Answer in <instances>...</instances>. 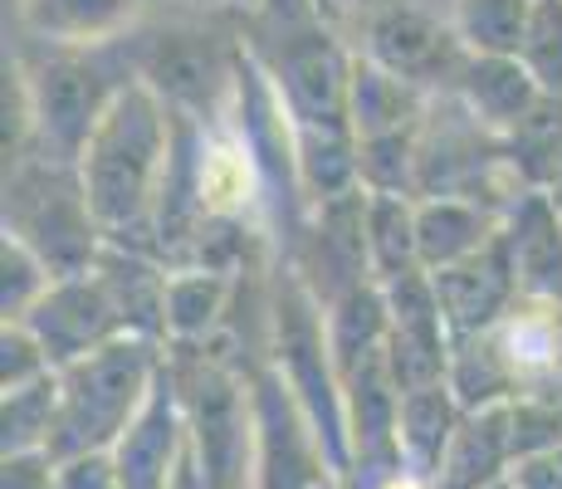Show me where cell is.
<instances>
[{
    "label": "cell",
    "instance_id": "1",
    "mask_svg": "<svg viewBox=\"0 0 562 489\" xmlns=\"http://www.w3.org/2000/svg\"><path fill=\"white\" fill-rule=\"evenodd\" d=\"M171 162V133L153 84H123L103 123L93 127L79 157L89 205L103 225H133L153 201H161V177Z\"/></svg>",
    "mask_w": 562,
    "mask_h": 489
},
{
    "label": "cell",
    "instance_id": "2",
    "mask_svg": "<svg viewBox=\"0 0 562 489\" xmlns=\"http://www.w3.org/2000/svg\"><path fill=\"white\" fill-rule=\"evenodd\" d=\"M5 221L15 241L49 269L54 285L83 279L99 259V235H93V205L83 191V177L64 171L59 162H30L5 187Z\"/></svg>",
    "mask_w": 562,
    "mask_h": 489
},
{
    "label": "cell",
    "instance_id": "3",
    "mask_svg": "<svg viewBox=\"0 0 562 489\" xmlns=\"http://www.w3.org/2000/svg\"><path fill=\"white\" fill-rule=\"evenodd\" d=\"M25 89H30V108H35L40 133H45V143H49L45 162H59V167H69L74 157H83L93 127L103 123L113 98L123 93V89H108L99 64L79 59V54L45 59L25 79Z\"/></svg>",
    "mask_w": 562,
    "mask_h": 489
},
{
    "label": "cell",
    "instance_id": "4",
    "mask_svg": "<svg viewBox=\"0 0 562 489\" xmlns=\"http://www.w3.org/2000/svg\"><path fill=\"white\" fill-rule=\"evenodd\" d=\"M147 363L153 357H147L143 343H108L83 363H74L69 391H64V431H74L79 441L83 431H89V441L108 436L143 397Z\"/></svg>",
    "mask_w": 562,
    "mask_h": 489
},
{
    "label": "cell",
    "instance_id": "5",
    "mask_svg": "<svg viewBox=\"0 0 562 489\" xmlns=\"http://www.w3.org/2000/svg\"><path fill=\"white\" fill-rule=\"evenodd\" d=\"M30 333L40 338V347L54 357V363H83L89 353L108 347V333L117 329V309L108 299V289L99 279H64V285H49V293L25 313Z\"/></svg>",
    "mask_w": 562,
    "mask_h": 489
},
{
    "label": "cell",
    "instance_id": "6",
    "mask_svg": "<svg viewBox=\"0 0 562 489\" xmlns=\"http://www.w3.org/2000/svg\"><path fill=\"white\" fill-rule=\"evenodd\" d=\"M430 285H436L440 319H446L450 329L464 333V338L490 333L494 323L504 319L509 299L518 293V275H514V259H509L504 235L494 245H484L480 255L460 259V265H450V269H436Z\"/></svg>",
    "mask_w": 562,
    "mask_h": 489
},
{
    "label": "cell",
    "instance_id": "7",
    "mask_svg": "<svg viewBox=\"0 0 562 489\" xmlns=\"http://www.w3.org/2000/svg\"><path fill=\"white\" fill-rule=\"evenodd\" d=\"M367 40H372L376 64L406 84L430 79V74H464L456 64V35H446L436 20L416 15V10H386V15H376Z\"/></svg>",
    "mask_w": 562,
    "mask_h": 489
},
{
    "label": "cell",
    "instance_id": "8",
    "mask_svg": "<svg viewBox=\"0 0 562 489\" xmlns=\"http://www.w3.org/2000/svg\"><path fill=\"white\" fill-rule=\"evenodd\" d=\"M504 245H509L518 289L533 293V299L562 293V221L548 196L538 191L518 196V211H514V225L504 231Z\"/></svg>",
    "mask_w": 562,
    "mask_h": 489
},
{
    "label": "cell",
    "instance_id": "9",
    "mask_svg": "<svg viewBox=\"0 0 562 489\" xmlns=\"http://www.w3.org/2000/svg\"><path fill=\"white\" fill-rule=\"evenodd\" d=\"M143 69H147V84H153L157 93L177 98V103H187V108H211L215 89L225 84V69H221V59H215L211 35H201V30L157 35V45L147 49Z\"/></svg>",
    "mask_w": 562,
    "mask_h": 489
},
{
    "label": "cell",
    "instance_id": "10",
    "mask_svg": "<svg viewBox=\"0 0 562 489\" xmlns=\"http://www.w3.org/2000/svg\"><path fill=\"white\" fill-rule=\"evenodd\" d=\"M494 241H499L494 235V215L470 201H426L416 211V245L430 269L460 265V259L480 255Z\"/></svg>",
    "mask_w": 562,
    "mask_h": 489
},
{
    "label": "cell",
    "instance_id": "11",
    "mask_svg": "<svg viewBox=\"0 0 562 489\" xmlns=\"http://www.w3.org/2000/svg\"><path fill=\"white\" fill-rule=\"evenodd\" d=\"M460 93H464V108L484 127H514L543 98L533 89V79L518 69V59H504V54H480L460 74Z\"/></svg>",
    "mask_w": 562,
    "mask_h": 489
},
{
    "label": "cell",
    "instance_id": "12",
    "mask_svg": "<svg viewBox=\"0 0 562 489\" xmlns=\"http://www.w3.org/2000/svg\"><path fill=\"white\" fill-rule=\"evenodd\" d=\"M20 10L54 45H99L133 25L143 0H20Z\"/></svg>",
    "mask_w": 562,
    "mask_h": 489
},
{
    "label": "cell",
    "instance_id": "13",
    "mask_svg": "<svg viewBox=\"0 0 562 489\" xmlns=\"http://www.w3.org/2000/svg\"><path fill=\"white\" fill-rule=\"evenodd\" d=\"M528 25H533L528 0H460V35L480 54H504V59L524 54Z\"/></svg>",
    "mask_w": 562,
    "mask_h": 489
},
{
    "label": "cell",
    "instance_id": "14",
    "mask_svg": "<svg viewBox=\"0 0 562 489\" xmlns=\"http://www.w3.org/2000/svg\"><path fill=\"white\" fill-rule=\"evenodd\" d=\"M411 98H416V89L396 79L392 69H358V79H352V113H358V127L367 137L402 133Z\"/></svg>",
    "mask_w": 562,
    "mask_h": 489
},
{
    "label": "cell",
    "instance_id": "15",
    "mask_svg": "<svg viewBox=\"0 0 562 489\" xmlns=\"http://www.w3.org/2000/svg\"><path fill=\"white\" fill-rule=\"evenodd\" d=\"M367 231H372V255L392 269V279L411 275V255H420V245L406 196H376L372 211H367Z\"/></svg>",
    "mask_w": 562,
    "mask_h": 489
},
{
    "label": "cell",
    "instance_id": "16",
    "mask_svg": "<svg viewBox=\"0 0 562 489\" xmlns=\"http://www.w3.org/2000/svg\"><path fill=\"white\" fill-rule=\"evenodd\" d=\"M221 299H225V285L215 279V269L187 275V279H167V323L181 333V338L205 333L215 319H221Z\"/></svg>",
    "mask_w": 562,
    "mask_h": 489
},
{
    "label": "cell",
    "instance_id": "17",
    "mask_svg": "<svg viewBox=\"0 0 562 489\" xmlns=\"http://www.w3.org/2000/svg\"><path fill=\"white\" fill-rule=\"evenodd\" d=\"M528 74L543 84V93L562 98V0H538L533 25L524 40Z\"/></svg>",
    "mask_w": 562,
    "mask_h": 489
}]
</instances>
